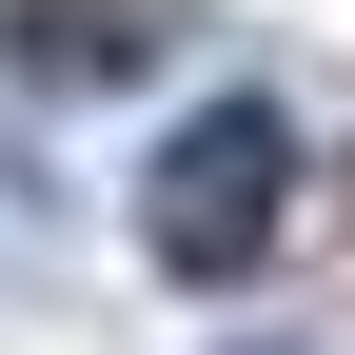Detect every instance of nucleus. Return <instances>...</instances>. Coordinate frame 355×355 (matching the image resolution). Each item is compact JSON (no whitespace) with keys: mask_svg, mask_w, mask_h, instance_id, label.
Masks as SVG:
<instances>
[{"mask_svg":"<svg viewBox=\"0 0 355 355\" xmlns=\"http://www.w3.org/2000/svg\"><path fill=\"white\" fill-rule=\"evenodd\" d=\"M277 217H296V119L277 99H198L158 139V178H139V257L158 277H257V257H277Z\"/></svg>","mask_w":355,"mask_h":355,"instance_id":"f257e3e1","label":"nucleus"}]
</instances>
